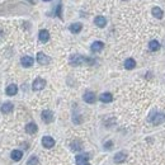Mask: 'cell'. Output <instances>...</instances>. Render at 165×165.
<instances>
[{
	"label": "cell",
	"mask_w": 165,
	"mask_h": 165,
	"mask_svg": "<svg viewBox=\"0 0 165 165\" xmlns=\"http://www.w3.org/2000/svg\"><path fill=\"white\" fill-rule=\"evenodd\" d=\"M13 108H14V105L10 103V102H6L2 105V112L4 114H8V113H12L13 112Z\"/></svg>",
	"instance_id": "7c38bea8"
},
{
	"label": "cell",
	"mask_w": 165,
	"mask_h": 165,
	"mask_svg": "<svg viewBox=\"0 0 165 165\" xmlns=\"http://www.w3.org/2000/svg\"><path fill=\"white\" fill-rule=\"evenodd\" d=\"M43 2H51V0H43Z\"/></svg>",
	"instance_id": "4316f807"
},
{
	"label": "cell",
	"mask_w": 165,
	"mask_h": 165,
	"mask_svg": "<svg viewBox=\"0 0 165 165\" xmlns=\"http://www.w3.org/2000/svg\"><path fill=\"white\" fill-rule=\"evenodd\" d=\"M104 146H105V147H112V142H111V141H109V142H105Z\"/></svg>",
	"instance_id": "484cf974"
},
{
	"label": "cell",
	"mask_w": 165,
	"mask_h": 165,
	"mask_svg": "<svg viewBox=\"0 0 165 165\" xmlns=\"http://www.w3.org/2000/svg\"><path fill=\"white\" fill-rule=\"evenodd\" d=\"M125 67H126L127 70L135 69V67H136V61H135L133 59H127V60L125 61Z\"/></svg>",
	"instance_id": "d6986e66"
},
{
	"label": "cell",
	"mask_w": 165,
	"mask_h": 165,
	"mask_svg": "<svg viewBox=\"0 0 165 165\" xmlns=\"http://www.w3.org/2000/svg\"><path fill=\"white\" fill-rule=\"evenodd\" d=\"M70 64L73 66H79V65H83V64L93 65V64H95V60H91L89 57H84L81 55H73L70 57Z\"/></svg>",
	"instance_id": "6da1fadb"
},
{
	"label": "cell",
	"mask_w": 165,
	"mask_h": 165,
	"mask_svg": "<svg viewBox=\"0 0 165 165\" xmlns=\"http://www.w3.org/2000/svg\"><path fill=\"white\" fill-rule=\"evenodd\" d=\"M38 164V159L36 156H31L29 160L27 161V165H37Z\"/></svg>",
	"instance_id": "cb8c5ba5"
},
{
	"label": "cell",
	"mask_w": 165,
	"mask_h": 165,
	"mask_svg": "<svg viewBox=\"0 0 165 165\" xmlns=\"http://www.w3.org/2000/svg\"><path fill=\"white\" fill-rule=\"evenodd\" d=\"M126 159H127L126 153H118V154H116V156H114V161L116 163H123Z\"/></svg>",
	"instance_id": "ffe728a7"
},
{
	"label": "cell",
	"mask_w": 165,
	"mask_h": 165,
	"mask_svg": "<svg viewBox=\"0 0 165 165\" xmlns=\"http://www.w3.org/2000/svg\"><path fill=\"white\" fill-rule=\"evenodd\" d=\"M38 38L41 42H43V43H46V42L50 40V33L47 29H41L40 33H38Z\"/></svg>",
	"instance_id": "30bf717a"
},
{
	"label": "cell",
	"mask_w": 165,
	"mask_h": 165,
	"mask_svg": "<svg viewBox=\"0 0 165 165\" xmlns=\"http://www.w3.org/2000/svg\"><path fill=\"white\" fill-rule=\"evenodd\" d=\"M45 87H46V80L45 79H41V77H37L32 84L33 90H42Z\"/></svg>",
	"instance_id": "3957f363"
},
{
	"label": "cell",
	"mask_w": 165,
	"mask_h": 165,
	"mask_svg": "<svg viewBox=\"0 0 165 165\" xmlns=\"http://www.w3.org/2000/svg\"><path fill=\"white\" fill-rule=\"evenodd\" d=\"M99 99H100V102H103V103H109L113 100V95L111 93H103V94L99 97Z\"/></svg>",
	"instance_id": "5bb4252c"
},
{
	"label": "cell",
	"mask_w": 165,
	"mask_h": 165,
	"mask_svg": "<svg viewBox=\"0 0 165 165\" xmlns=\"http://www.w3.org/2000/svg\"><path fill=\"white\" fill-rule=\"evenodd\" d=\"M50 57L47 55H45L43 52H38L37 53V62L40 64V65H47V64H50Z\"/></svg>",
	"instance_id": "5b68a950"
},
{
	"label": "cell",
	"mask_w": 165,
	"mask_h": 165,
	"mask_svg": "<svg viewBox=\"0 0 165 165\" xmlns=\"http://www.w3.org/2000/svg\"><path fill=\"white\" fill-rule=\"evenodd\" d=\"M10 156H12V159H13L14 161H19L20 159H22L23 153L20 151V150H13L12 154H10Z\"/></svg>",
	"instance_id": "2e32d148"
},
{
	"label": "cell",
	"mask_w": 165,
	"mask_h": 165,
	"mask_svg": "<svg viewBox=\"0 0 165 165\" xmlns=\"http://www.w3.org/2000/svg\"><path fill=\"white\" fill-rule=\"evenodd\" d=\"M149 119L151 121L155 126H157V125L163 123V122L165 121V114H164V113H156V112H153Z\"/></svg>",
	"instance_id": "7a4b0ae2"
},
{
	"label": "cell",
	"mask_w": 165,
	"mask_h": 165,
	"mask_svg": "<svg viewBox=\"0 0 165 165\" xmlns=\"http://www.w3.org/2000/svg\"><path fill=\"white\" fill-rule=\"evenodd\" d=\"M94 23H95L98 27L103 28V27H105V24H107V19H105L104 17H102V15H99V17H95Z\"/></svg>",
	"instance_id": "e0dca14e"
},
{
	"label": "cell",
	"mask_w": 165,
	"mask_h": 165,
	"mask_svg": "<svg viewBox=\"0 0 165 165\" xmlns=\"http://www.w3.org/2000/svg\"><path fill=\"white\" fill-rule=\"evenodd\" d=\"M103 47H104V43L102 41H95V42H93L91 43V51L93 52H99V51H102L103 50Z\"/></svg>",
	"instance_id": "9c48e42d"
},
{
	"label": "cell",
	"mask_w": 165,
	"mask_h": 165,
	"mask_svg": "<svg viewBox=\"0 0 165 165\" xmlns=\"http://www.w3.org/2000/svg\"><path fill=\"white\" fill-rule=\"evenodd\" d=\"M81 28H83L81 23H73L70 26V32L71 33H79L81 31Z\"/></svg>",
	"instance_id": "ac0fdd59"
},
{
	"label": "cell",
	"mask_w": 165,
	"mask_h": 165,
	"mask_svg": "<svg viewBox=\"0 0 165 165\" xmlns=\"http://www.w3.org/2000/svg\"><path fill=\"white\" fill-rule=\"evenodd\" d=\"M85 165H89V163H87V164H85Z\"/></svg>",
	"instance_id": "83f0119b"
},
{
	"label": "cell",
	"mask_w": 165,
	"mask_h": 165,
	"mask_svg": "<svg viewBox=\"0 0 165 165\" xmlns=\"http://www.w3.org/2000/svg\"><path fill=\"white\" fill-rule=\"evenodd\" d=\"M33 62H34V60L31 56H23L22 59H20V64H22L24 67H31L33 65Z\"/></svg>",
	"instance_id": "ba28073f"
},
{
	"label": "cell",
	"mask_w": 165,
	"mask_h": 165,
	"mask_svg": "<svg viewBox=\"0 0 165 165\" xmlns=\"http://www.w3.org/2000/svg\"><path fill=\"white\" fill-rule=\"evenodd\" d=\"M56 13H57V15H59V17L61 18V5H59V8H57Z\"/></svg>",
	"instance_id": "d4e9b609"
},
{
	"label": "cell",
	"mask_w": 165,
	"mask_h": 165,
	"mask_svg": "<svg viewBox=\"0 0 165 165\" xmlns=\"http://www.w3.org/2000/svg\"><path fill=\"white\" fill-rule=\"evenodd\" d=\"M149 48H150V51H157V50L160 48V43H159L157 41L154 40V41H151V42L149 43Z\"/></svg>",
	"instance_id": "44dd1931"
},
{
	"label": "cell",
	"mask_w": 165,
	"mask_h": 165,
	"mask_svg": "<svg viewBox=\"0 0 165 165\" xmlns=\"http://www.w3.org/2000/svg\"><path fill=\"white\" fill-rule=\"evenodd\" d=\"M71 150H74V151H79V150H81V143L79 141L71 142Z\"/></svg>",
	"instance_id": "603a6c76"
},
{
	"label": "cell",
	"mask_w": 165,
	"mask_h": 165,
	"mask_svg": "<svg viewBox=\"0 0 165 165\" xmlns=\"http://www.w3.org/2000/svg\"><path fill=\"white\" fill-rule=\"evenodd\" d=\"M125 2H127V0H125Z\"/></svg>",
	"instance_id": "f1b7e54d"
},
{
	"label": "cell",
	"mask_w": 165,
	"mask_h": 165,
	"mask_svg": "<svg viewBox=\"0 0 165 165\" xmlns=\"http://www.w3.org/2000/svg\"><path fill=\"white\" fill-rule=\"evenodd\" d=\"M41 117H42V121H43L45 123H51V122L53 121V113H52L51 111L46 109V111L42 112Z\"/></svg>",
	"instance_id": "277c9868"
},
{
	"label": "cell",
	"mask_w": 165,
	"mask_h": 165,
	"mask_svg": "<svg viewBox=\"0 0 165 165\" xmlns=\"http://www.w3.org/2000/svg\"><path fill=\"white\" fill-rule=\"evenodd\" d=\"M75 161H76L77 165H85V164L88 163V159H87V157H85L84 155H77Z\"/></svg>",
	"instance_id": "7402d4cb"
},
{
	"label": "cell",
	"mask_w": 165,
	"mask_h": 165,
	"mask_svg": "<svg viewBox=\"0 0 165 165\" xmlns=\"http://www.w3.org/2000/svg\"><path fill=\"white\" fill-rule=\"evenodd\" d=\"M83 99H84V102L85 103H89V104H93V103H95V99H97V97H95V94L93 91H87L84 94V97H83Z\"/></svg>",
	"instance_id": "8992f818"
},
{
	"label": "cell",
	"mask_w": 165,
	"mask_h": 165,
	"mask_svg": "<svg viewBox=\"0 0 165 165\" xmlns=\"http://www.w3.org/2000/svg\"><path fill=\"white\" fill-rule=\"evenodd\" d=\"M151 13H153V15H154L155 18H157V19H161V18H163V15H164L163 9H160L159 6H154L153 10H151Z\"/></svg>",
	"instance_id": "9a60e30c"
},
{
	"label": "cell",
	"mask_w": 165,
	"mask_h": 165,
	"mask_svg": "<svg viewBox=\"0 0 165 165\" xmlns=\"http://www.w3.org/2000/svg\"><path fill=\"white\" fill-rule=\"evenodd\" d=\"M42 145H43L46 149H51L55 146V140L51 137V136H45L42 139Z\"/></svg>",
	"instance_id": "52a82bcc"
},
{
	"label": "cell",
	"mask_w": 165,
	"mask_h": 165,
	"mask_svg": "<svg viewBox=\"0 0 165 165\" xmlns=\"http://www.w3.org/2000/svg\"><path fill=\"white\" fill-rule=\"evenodd\" d=\"M26 132L27 133H29V135H33L37 132V125L33 123V122H31V123H28L26 126Z\"/></svg>",
	"instance_id": "4fadbf2b"
},
{
	"label": "cell",
	"mask_w": 165,
	"mask_h": 165,
	"mask_svg": "<svg viewBox=\"0 0 165 165\" xmlns=\"http://www.w3.org/2000/svg\"><path fill=\"white\" fill-rule=\"evenodd\" d=\"M6 95H9V97H13V95H15L17 94V91H18V87L15 84H10L8 88H6Z\"/></svg>",
	"instance_id": "8fae6325"
}]
</instances>
